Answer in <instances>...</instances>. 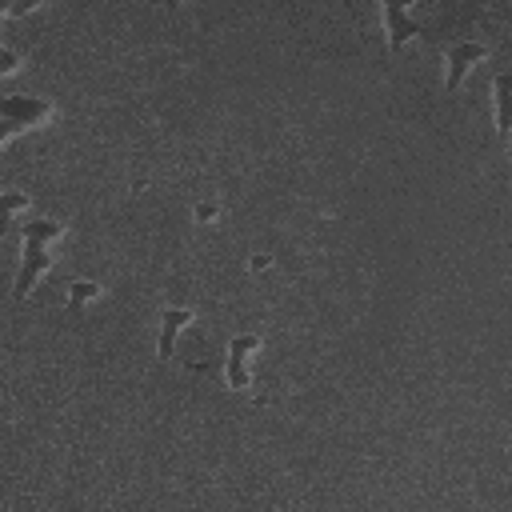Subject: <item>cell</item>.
<instances>
[{
	"label": "cell",
	"instance_id": "9",
	"mask_svg": "<svg viewBox=\"0 0 512 512\" xmlns=\"http://www.w3.org/2000/svg\"><path fill=\"white\" fill-rule=\"evenodd\" d=\"M36 4H44V0H4L0 8H4V16H20V12H28V8H36Z\"/></svg>",
	"mask_w": 512,
	"mask_h": 512
},
{
	"label": "cell",
	"instance_id": "6",
	"mask_svg": "<svg viewBox=\"0 0 512 512\" xmlns=\"http://www.w3.org/2000/svg\"><path fill=\"white\" fill-rule=\"evenodd\" d=\"M188 320H192L188 308H160V340H156L160 360H168V356L176 352V336H180V328H184Z\"/></svg>",
	"mask_w": 512,
	"mask_h": 512
},
{
	"label": "cell",
	"instance_id": "11",
	"mask_svg": "<svg viewBox=\"0 0 512 512\" xmlns=\"http://www.w3.org/2000/svg\"><path fill=\"white\" fill-rule=\"evenodd\" d=\"M12 68H16V52H12V48H4V52H0V72L8 76Z\"/></svg>",
	"mask_w": 512,
	"mask_h": 512
},
{
	"label": "cell",
	"instance_id": "1",
	"mask_svg": "<svg viewBox=\"0 0 512 512\" xmlns=\"http://www.w3.org/2000/svg\"><path fill=\"white\" fill-rule=\"evenodd\" d=\"M20 236H24V256H20V272H16V300H24L32 292V284L52 268V256H48V244L64 236V224L56 220H44V216H28L20 224Z\"/></svg>",
	"mask_w": 512,
	"mask_h": 512
},
{
	"label": "cell",
	"instance_id": "14",
	"mask_svg": "<svg viewBox=\"0 0 512 512\" xmlns=\"http://www.w3.org/2000/svg\"><path fill=\"white\" fill-rule=\"evenodd\" d=\"M344 4H348V8H356V0H344Z\"/></svg>",
	"mask_w": 512,
	"mask_h": 512
},
{
	"label": "cell",
	"instance_id": "2",
	"mask_svg": "<svg viewBox=\"0 0 512 512\" xmlns=\"http://www.w3.org/2000/svg\"><path fill=\"white\" fill-rule=\"evenodd\" d=\"M48 116H52V104L44 96H20V92L4 96L0 100V144H8L20 128H32Z\"/></svg>",
	"mask_w": 512,
	"mask_h": 512
},
{
	"label": "cell",
	"instance_id": "5",
	"mask_svg": "<svg viewBox=\"0 0 512 512\" xmlns=\"http://www.w3.org/2000/svg\"><path fill=\"white\" fill-rule=\"evenodd\" d=\"M260 348V336H252V332H244V336H232L228 340V384L232 388H248V352H256Z\"/></svg>",
	"mask_w": 512,
	"mask_h": 512
},
{
	"label": "cell",
	"instance_id": "10",
	"mask_svg": "<svg viewBox=\"0 0 512 512\" xmlns=\"http://www.w3.org/2000/svg\"><path fill=\"white\" fill-rule=\"evenodd\" d=\"M24 204H28V196H24V192H4V212H8V216H12V212H20Z\"/></svg>",
	"mask_w": 512,
	"mask_h": 512
},
{
	"label": "cell",
	"instance_id": "8",
	"mask_svg": "<svg viewBox=\"0 0 512 512\" xmlns=\"http://www.w3.org/2000/svg\"><path fill=\"white\" fill-rule=\"evenodd\" d=\"M96 292H100V284H92V280H76V284H72L68 304H72V308H80V304H84V300H92Z\"/></svg>",
	"mask_w": 512,
	"mask_h": 512
},
{
	"label": "cell",
	"instance_id": "12",
	"mask_svg": "<svg viewBox=\"0 0 512 512\" xmlns=\"http://www.w3.org/2000/svg\"><path fill=\"white\" fill-rule=\"evenodd\" d=\"M216 212H220V208H216V204H200V208H196V216H200V220H212V216H216Z\"/></svg>",
	"mask_w": 512,
	"mask_h": 512
},
{
	"label": "cell",
	"instance_id": "7",
	"mask_svg": "<svg viewBox=\"0 0 512 512\" xmlns=\"http://www.w3.org/2000/svg\"><path fill=\"white\" fill-rule=\"evenodd\" d=\"M492 92H496V128L512 132V72H500L492 80Z\"/></svg>",
	"mask_w": 512,
	"mask_h": 512
},
{
	"label": "cell",
	"instance_id": "3",
	"mask_svg": "<svg viewBox=\"0 0 512 512\" xmlns=\"http://www.w3.org/2000/svg\"><path fill=\"white\" fill-rule=\"evenodd\" d=\"M408 4H412V0H380V16H384L388 48H392V52H400V48L420 32V24L408 20Z\"/></svg>",
	"mask_w": 512,
	"mask_h": 512
},
{
	"label": "cell",
	"instance_id": "4",
	"mask_svg": "<svg viewBox=\"0 0 512 512\" xmlns=\"http://www.w3.org/2000/svg\"><path fill=\"white\" fill-rule=\"evenodd\" d=\"M484 56H488V48H484V44H476V40H460V44H452V48H448V72H444V88H448V92H456V88L464 84L468 68H472V64H480Z\"/></svg>",
	"mask_w": 512,
	"mask_h": 512
},
{
	"label": "cell",
	"instance_id": "13",
	"mask_svg": "<svg viewBox=\"0 0 512 512\" xmlns=\"http://www.w3.org/2000/svg\"><path fill=\"white\" fill-rule=\"evenodd\" d=\"M164 4H168V8H180V4H184V0H164Z\"/></svg>",
	"mask_w": 512,
	"mask_h": 512
}]
</instances>
